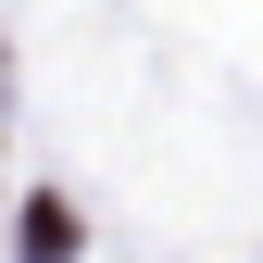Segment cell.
I'll return each mask as SVG.
<instances>
[{
    "instance_id": "obj_1",
    "label": "cell",
    "mask_w": 263,
    "mask_h": 263,
    "mask_svg": "<svg viewBox=\"0 0 263 263\" xmlns=\"http://www.w3.org/2000/svg\"><path fill=\"white\" fill-rule=\"evenodd\" d=\"M63 251H76V213L38 201V213H25V263H63Z\"/></svg>"
}]
</instances>
